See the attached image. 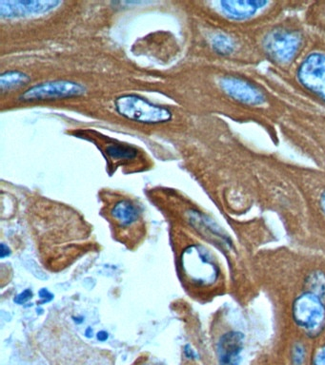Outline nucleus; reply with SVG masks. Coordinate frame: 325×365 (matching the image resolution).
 I'll return each mask as SVG.
<instances>
[{
    "label": "nucleus",
    "instance_id": "1",
    "mask_svg": "<svg viewBox=\"0 0 325 365\" xmlns=\"http://www.w3.org/2000/svg\"><path fill=\"white\" fill-rule=\"evenodd\" d=\"M249 34L262 62H267L276 76L291 73L314 38V31L299 14H286Z\"/></svg>",
    "mask_w": 325,
    "mask_h": 365
},
{
    "label": "nucleus",
    "instance_id": "2",
    "mask_svg": "<svg viewBox=\"0 0 325 365\" xmlns=\"http://www.w3.org/2000/svg\"><path fill=\"white\" fill-rule=\"evenodd\" d=\"M279 78L285 80L302 98L325 110V36L314 33L304 56L288 76Z\"/></svg>",
    "mask_w": 325,
    "mask_h": 365
},
{
    "label": "nucleus",
    "instance_id": "3",
    "mask_svg": "<svg viewBox=\"0 0 325 365\" xmlns=\"http://www.w3.org/2000/svg\"><path fill=\"white\" fill-rule=\"evenodd\" d=\"M293 319L308 336L316 338L325 329V304L321 296L305 291L293 302Z\"/></svg>",
    "mask_w": 325,
    "mask_h": 365
},
{
    "label": "nucleus",
    "instance_id": "4",
    "mask_svg": "<svg viewBox=\"0 0 325 365\" xmlns=\"http://www.w3.org/2000/svg\"><path fill=\"white\" fill-rule=\"evenodd\" d=\"M116 110L121 116L144 124H159L170 121L172 113L146 99L133 94H126L116 99Z\"/></svg>",
    "mask_w": 325,
    "mask_h": 365
},
{
    "label": "nucleus",
    "instance_id": "5",
    "mask_svg": "<svg viewBox=\"0 0 325 365\" xmlns=\"http://www.w3.org/2000/svg\"><path fill=\"white\" fill-rule=\"evenodd\" d=\"M185 273L196 284L210 285L219 278V267L210 254L201 247L188 248L182 256Z\"/></svg>",
    "mask_w": 325,
    "mask_h": 365
},
{
    "label": "nucleus",
    "instance_id": "6",
    "mask_svg": "<svg viewBox=\"0 0 325 365\" xmlns=\"http://www.w3.org/2000/svg\"><path fill=\"white\" fill-rule=\"evenodd\" d=\"M84 93L85 88L79 83L58 80L33 86L19 96V100L24 102L45 101L81 96Z\"/></svg>",
    "mask_w": 325,
    "mask_h": 365
},
{
    "label": "nucleus",
    "instance_id": "7",
    "mask_svg": "<svg viewBox=\"0 0 325 365\" xmlns=\"http://www.w3.org/2000/svg\"><path fill=\"white\" fill-rule=\"evenodd\" d=\"M61 1H1L0 14L2 19H19L31 16H39L56 10Z\"/></svg>",
    "mask_w": 325,
    "mask_h": 365
},
{
    "label": "nucleus",
    "instance_id": "8",
    "mask_svg": "<svg viewBox=\"0 0 325 365\" xmlns=\"http://www.w3.org/2000/svg\"><path fill=\"white\" fill-rule=\"evenodd\" d=\"M244 334L231 331L219 339L218 351L221 365H239L244 348Z\"/></svg>",
    "mask_w": 325,
    "mask_h": 365
},
{
    "label": "nucleus",
    "instance_id": "9",
    "mask_svg": "<svg viewBox=\"0 0 325 365\" xmlns=\"http://www.w3.org/2000/svg\"><path fill=\"white\" fill-rule=\"evenodd\" d=\"M112 215L122 227H128L138 221L139 212L135 205L127 200H124L116 202L113 207Z\"/></svg>",
    "mask_w": 325,
    "mask_h": 365
},
{
    "label": "nucleus",
    "instance_id": "10",
    "mask_svg": "<svg viewBox=\"0 0 325 365\" xmlns=\"http://www.w3.org/2000/svg\"><path fill=\"white\" fill-rule=\"evenodd\" d=\"M30 81L29 76L21 71H7L0 76V88L2 91H9L14 88L21 87Z\"/></svg>",
    "mask_w": 325,
    "mask_h": 365
},
{
    "label": "nucleus",
    "instance_id": "11",
    "mask_svg": "<svg viewBox=\"0 0 325 365\" xmlns=\"http://www.w3.org/2000/svg\"><path fill=\"white\" fill-rule=\"evenodd\" d=\"M307 287V291L315 293L316 295L325 297V274L321 271H316L308 276L307 281L305 282Z\"/></svg>",
    "mask_w": 325,
    "mask_h": 365
},
{
    "label": "nucleus",
    "instance_id": "12",
    "mask_svg": "<svg viewBox=\"0 0 325 365\" xmlns=\"http://www.w3.org/2000/svg\"><path fill=\"white\" fill-rule=\"evenodd\" d=\"M108 155L114 159H133L136 156V151L132 147L122 145H112L107 148Z\"/></svg>",
    "mask_w": 325,
    "mask_h": 365
},
{
    "label": "nucleus",
    "instance_id": "13",
    "mask_svg": "<svg viewBox=\"0 0 325 365\" xmlns=\"http://www.w3.org/2000/svg\"><path fill=\"white\" fill-rule=\"evenodd\" d=\"M313 365H325V344L319 348L314 356Z\"/></svg>",
    "mask_w": 325,
    "mask_h": 365
},
{
    "label": "nucleus",
    "instance_id": "14",
    "mask_svg": "<svg viewBox=\"0 0 325 365\" xmlns=\"http://www.w3.org/2000/svg\"><path fill=\"white\" fill-rule=\"evenodd\" d=\"M32 291L27 289L25 290L24 292L19 294V295L16 297V299H15V302L16 304H22L26 302L30 298H32Z\"/></svg>",
    "mask_w": 325,
    "mask_h": 365
},
{
    "label": "nucleus",
    "instance_id": "15",
    "mask_svg": "<svg viewBox=\"0 0 325 365\" xmlns=\"http://www.w3.org/2000/svg\"><path fill=\"white\" fill-rule=\"evenodd\" d=\"M319 204L322 212L325 214V190L322 191L321 196H319Z\"/></svg>",
    "mask_w": 325,
    "mask_h": 365
},
{
    "label": "nucleus",
    "instance_id": "16",
    "mask_svg": "<svg viewBox=\"0 0 325 365\" xmlns=\"http://www.w3.org/2000/svg\"><path fill=\"white\" fill-rule=\"evenodd\" d=\"M98 339L99 341H106L108 339V334L106 332H104V331H101V332H99L98 334Z\"/></svg>",
    "mask_w": 325,
    "mask_h": 365
},
{
    "label": "nucleus",
    "instance_id": "17",
    "mask_svg": "<svg viewBox=\"0 0 325 365\" xmlns=\"http://www.w3.org/2000/svg\"><path fill=\"white\" fill-rule=\"evenodd\" d=\"M4 248H6V245L2 244L1 245V258L4 259L5 256L9 255L10 253L6 252V251L4 250ZM7 250H9V248H8Z\"/></svg>",
    "mask_w": 325,
    "mask_h": 365
}]
</instances>
